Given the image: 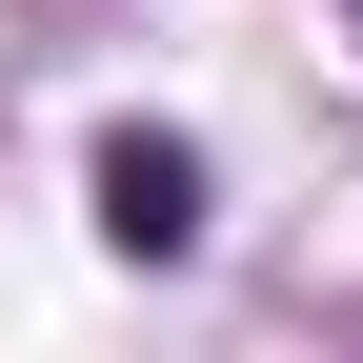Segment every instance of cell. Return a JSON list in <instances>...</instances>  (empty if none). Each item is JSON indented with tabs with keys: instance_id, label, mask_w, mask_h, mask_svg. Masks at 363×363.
<instances>
[{
	"instance_id": "cell-1",
	"label": "cell",
	"mask_w": 363,
	"mask_h": 363,
	"mask_svg": "<svg viewBox=\"0 0 363 363\" xmlns=\"http://www.w3.org/2000/svg\"><path fill=\"white\" fill-rule=\"evenodd\" d=\"M81 202H101V242H121V262H202V142H162V121H101Z\"/></svg>"
}]
</instances>
